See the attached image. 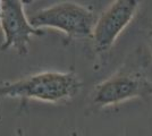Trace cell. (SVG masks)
Here are the masks:
<instances>
[{
	"label": "cell",
	"mask_w": 152,
	"mask_h": 136,
	"mask_svg": "<svg viewBox=\"0 0 152 136\" xmlns=\"http://www.w3.org/2000/svg\"><path fill=\"white\" fill-rule=\"evenodd\" d=\"M152 92V85L141 74L119 71L95 86L93 102L102 107L118 104Z\"/></svg>",
	"instance_id": "cell-5"
},
{
	"label": "cell",
	"mask_w": 152,
	"mask_h": 136,
	"mask_svg": "<svg viewBox=\"0 0 152 136\" xmlns=\"http://www.w3.org/2000/svg\"><path fill=\"white\" fill-rule=\"evenodd\" d=\"M98 17L94 13L80 4L63 1L45 7L28 17L34 28L52 27L69 38H88L92 35Z\"/></svg>",
	"instance_id": "cell-2"
},
{
	"label": "cell",
	"mask_w": 152,
	"mask_h": 136,
	"mask_svg": "<svg viewBox=\"0 0 152 136\" xmlns=\"http://www.w3.org/2000/svg\"><path fill=\"white\" fill-rule=\"evenodd\" d=\"M139 7L136 0H117L98 17L92 33L93 45L98 52L107 51L121 33L129 25Z\"/></svg>",
	"instance_id": "cell-4"
},
{
	"label": "cell",
	"mask_w": 152,
	"mask_h": 136,
	"mask_svg": "<svg viewBox=\"0 0 152 136\" xmlns=\"http://www.w3.org/2000/svg\"><path fill=\"white\" fill-rule=\"evenodd\" d=\"M81 87L82 82L75 73L43 71L0 85V97L60 102L74 97Z\"/></svg>",
	"instance_id": "cell-1"
},
{
	"label": "cell",
	"mask_w": 152,
	"mask_h": 136,
	"mask_svg": "<svg viewBox=\"0 0 152 136\" xmlns=\"http://www.w3.org/2000/svg\"><path fill=\"white\" fill-rule=\"evenodd\" d=\"M0 25L5 34V41L0 49L2 51L14 48L20 56L28 52L31 36H40L45 32L34 28L24 13L23 2L19 0L0 1Z\"/></svg>",
	"instance_id": "cell-3"
}]
</instances>
